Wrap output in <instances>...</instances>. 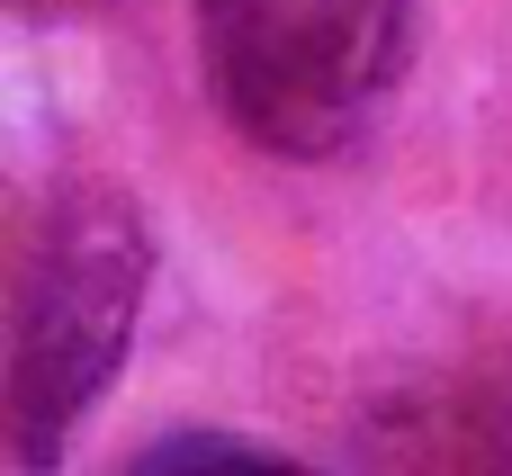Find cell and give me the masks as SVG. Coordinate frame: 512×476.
<instances>
[{
    "label": "cell",
    "mask_w": 512,
    "mask_h": 476,
    "mask_svg": "<svg viewBox=\"0 0 512 476\" xmlns=\"http://www.w3.org/2000/svg\"><path fill=\"white\" fill-rule=\"evenodd\" d=\"M126 476H315V468L288 459V450L234 441V432H171V441H153Z\"/></svg>",
    "instance_id": "cell-4"
},
{
    "label": "cell",
    "mask_w": 512,
    "mask_h": 476,
    "mask_svg": "<svg viewBox=\"0 0 512 476\" xmlns=\"http://www.w3.org/2000/svg\"><path fill=\"white\" fill-rule=\"evenodd\" d=\"M414 476H512V360L441 387L414 441Z\"/></svg>",
    "instance_id": "cell-3"
},
{
    "label": "cell",
    "mask_w": 512,
    "mask_h": 476,
    "mask_svg": "<svg viewBox=\"0 0 512 476\" xmlns=\"http://www.w3.org/2000/svg\"><path fill=\"white\" fill-rule=\"evenodd\" d=\"M153 279V234L108 180H54L9 243V468L54 476L117 387Z\"/></svg>",
    "instance_id": "cell-1"
},
{
    "label": "cell",
    "mask_w": 512,
    "mask_h": 476,
    "mask_svg": "<svg viewBox=\"0 0 512 476\" xmlns=\"http://www.w3.org/2000/svg\"><path fill=\"white\" fill-rule=\"evenodd\" d=\"M18 18H54V9H81V0H9Z\"/></svg>",
    "instance_id": "cell-5"
},
{
    "label": "cell",
    "mask_w": 512,
    "mask_h": 476,
    "mask_svg": "<svg viewBox=\"0 0 512 476\" xmlns=\"http://www.w3.org/2000/svg\"><path fill=\"white\" fill-rule=\"evenodd\" d=\"M414 0H198L216 117L279 162L342 153L405 81Z\"/></svg>",
    "instance_id": "cell-2"
}]
</instances>
